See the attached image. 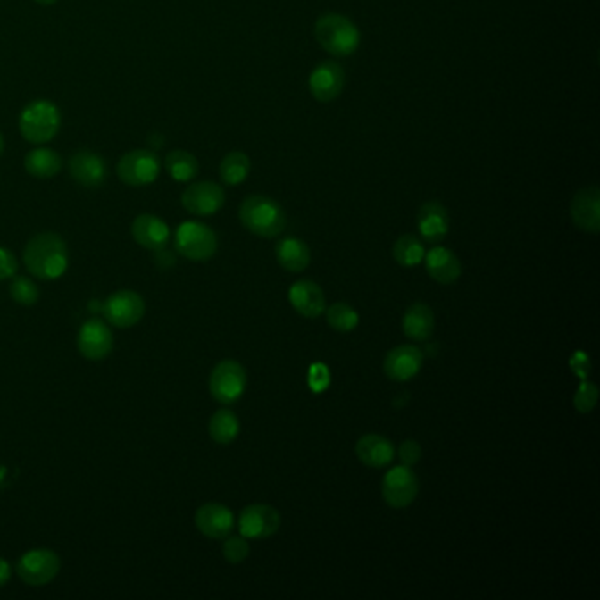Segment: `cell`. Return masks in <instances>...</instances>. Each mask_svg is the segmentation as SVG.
<instances>
[{
	"mask_svg": "<svg viewBox=\"0 0 600 600\" xmlns=\"http://www.w3.org/2000/svg\"><path fill=\"white\" fill-rule=\"evenodd\" d=\"M25 268L39 280H57L67 271V243L57 233H39L23 250Z\"/></svg>",
	"mask_w": 600,
	"mask_h": 600,
	"instance_id": "cell-1",
	"label": "cell"
},
{
	"mask_svg": "<svg viewBox=\"0 0 600 600\" xmlns=\"http://www.w3.org/2000/svg\"><path fill=\"white\" fill-rule=\"evenodd\" d=\"M313 34L321 48L335 59L351 57L360 48V29L353 20L338 12L322 14L315 21Z\"/></svg>",
	"mask_w": 600,
	"mask_h": 600,
	"instance_id": "cell-2",
	"label": "cell"
},
{
	"mask_svg": "<svg viewBox=\"0 0 600 600\" xmlns=\"http://www.w3.org/2000/svg\"><path fill=\"white\" fill-rule=\"evenodd\" d=\"M241 226L259 238H277L288 226L284 208L268 196H248L240 206Z\"/></svg>",
	"mask_w": 600,
	"mask_h": 600,
	"instance_id": "cell-3",
	"label": "cell"
},
{
	"mask_svg": "<svg viewBox=\"0 0 600 600\" xmlns=\"http://www.w3.org/2000/svg\"><path fill=\"white\" fill-rule=\"evenodd\" d=\"M61 110L52 101L38 99L23 108L18 127L25 141L45 145L55 139L61 130Z\"/></svg>",
	"mask_w": 600,
	"mask_h": 600,
	"instance_id": "cell-4",
	"label": "cell"
},
{
	"mask_svg": "<svg viewBox=\"0 0 600 600\" xmlns=\"http://www.w3.org/2000/svg\"><path fill=\"white\" fill-rule=\"evenodd\" d=\"M175 248L188 261L204 262L217 254L219 240L210 226L197 221H187L175 233Z\"/></svg>",
	"mask_w": 600,
	"mask_h": 600,
	"instance_id": "cell-5",
	"label": "cell"
},
{
	"mask_svg": "<svg viewBox=\"0 0 600 600\" xmlns=\"http://www.w3.org/2000/svg\"><path fill=\"white\" fill-rule=\"evenodd\" d=\"M61 565V556L55 551L30 549L20 558L16 572L25 585L45 587L59 576Z\"/></svg>",
	"mask_w": 600,
	"mask_h": 600,
	"instance_id": "cell-6",
	"label": "cell"
},
{
	"mask_svg": "<svg viewBox=\"0 0 600 600\" xmlns=\"http://www.w3.org/2000/svg\"><path fill=\"white\" fill-rule=\"evenodd\" d=\"M246 388V370L238 361H221L210 375V393L222 404L231 405L238 402Z\"/></svg>",
	"mask_w": 600,
	"mask_h": 600,
	"instance_id": "cell-7",
	"label": "cell"
},
{
	"mask_svg": "<svg viewBox=\"0 0 600 600\" xmlns=\"http://www.w3.org/2000/svg\"><path fill=\"white\" fill-rule=\"evenodd\" d=\"M117 175L129 187H146L159 179L161 161L152 150L138 148L121 155Z\"/></svg>",
	"mask_w": 600,
	"mask_h": 600,
	"instance_id": "cell-8",
	"label": "cell"
},
{
	"mask_svg": "<svg viewBox=\"0 0 600 600\" xmlns=\"http://www.w3.org/2000/svg\"><path fill=\"white\" fill-rule=\"evenodd\" d=\"M420 495V479L412 467H393L382 479V498L393 509H405Z\"/></svg>",
	"mask_w": 600,
	"mask_h": 600,
	"instance_id": "cell-9",
	"label": "cell"
},
{
	"mask_svg": "<svg viewBox=\"0 0 600 600\" xmlns=\"http://www.w3.org/2000/svg\"><path fill=\"white\" fill-rule=\"evenodd\" d=\"M183 208L197 217H210L226 204V192L215 181H196L181 194Z\"/></svg>",
	"mask_w": 600,
	"mask_h": 600,
	"instance_id": "cell-10",
	"label": "cell"
},
{
	"mask_svg": "<svg viewBox=\"0 0 600 600\" xmlns=\"http://www.w3.org/2000/svg\"><path fill=\"white\" fill-rule=\"evenodd\" d=\"M280 523V512L266 504L246 505L238 518V529L245 539H268L279 532Z\"/></svg>",
	"mask_w": 600,
	"mask_h": 600,
	"instance_id": "cell-11",
	"label": "cell"
},
{
	"mask_svg": "<svg viewBox=\"0 0 600 600\" xmlns=\"http://www.w3.org/2000/svg\"><path fill=\"white\" fill-rule=\"evenodd\" d=\"M346 85L344 67L337 61L321 62L308 78V88L315 101L328 104L340 97Z\"/></svg>",
	"mask_w": 600,
	"mask_h": 600,
	"instance_id": "cell-12",
	"label": "cell"
},
{
	"mask_svg": "<svg viewBox=\"0 0 600 600\" xmlns=\"http://www.w3.org/2000/svg\"><path fill=\"white\" fill-rule=\"evenodd\" d=\"M103 313L104 319L115 328H132L145 315V300L134 291L121 289L104 301Z\"/></svg>",
	"mask_w": 600,
	"mask_h": 600,
	"instance_id": "cell-13",
	"label": "cell"
},
{
	"mask_svg": "<svg viewBox=\"0 0 600 600\" xmlns=\"http://www.w3.org/2000/svg\"><path fill=\"white\" fill-rule=\"evenodd\" d=\"M79 354L88 361L106 360L113 351V333L101 319L83 322L78 333Z\"/></svg>",
	"mask_w": 600,
	"mask_h": 600,
	"instance_id": "cell-14",
	"label": "cell"
},
{
	"mask_svg": "<svg viewBox=\"0 0 600 600\" xmlns=\"http://www.w3.org/2000/svg\"><path fill=\"white\" fill-rule=\"evenodd\" d=\"M197 530L208 539H226L235 529V514L229 507L208 502L196 511L194 516Z\"/></svg>",
	"mask_w": 600,
	"mask_h": 600,
	"instance_id": "cell-15",
	"label": "cell"
},
{
	"mask_svg": "<svg viewBox=\"0 0 600 600\" xmlns=\"http://www.w3.org/2000/svg\"><path fill=\"white\" fill-rule=\"evenodd\" d=\"M571 219L574 226L585 233L597 235L600 231V190L597 185L585 187L571 201Z\"/></svg>",
	"mask_w": 600,
	"mask_h": 600,
	"instance_id": "cell-16",
	"label": "cell"
},
{
	"mask_svg": "<svg viewBox=\"0 0 600 600\" xmlns=\"http://www.w3.org/2000/svg\"><path fill=\"white\" fill-rule=\"evenodd\" d=\"M69 175L81 187L97 188L108 179V164L99 154L79 150L69 159Z\"/></svg>",
	"mask_w": 600,
	"mask_h": 600,
	"instance_id": "cell-17",
	"label": "cell"
},
{
	"mask_svg": "<svg viewBox=\"0 0 600 600\" xmlns=\"http://www.w3.org/2000/svg\"><path fill=\"white\" fill-rule=\"evenodd\" d=\"M424 354L416 346H398L388 353L384 360V373L395 382L414 379L422 368Z\"/></svg>",
	"mask_w": 600,
	"mask_h": 600,
	"instance_id": "cell-18",
	"label": "cell"
},
{
	"mask_svg": "<svg viewBox=\"0 0 600 600\" xmlns=\"http://www.w3.org/2000/svg\"><path fill=\"white\" fill-rule=\"evenodd\" d=\"M130 233L138 245L152 252L164 250L168 241L171 238L170 226L161 217L152 215V213L138 215L132 222Z\"/></svg>",
	"mask_w": 600,
	"mask_h": 600,
	"instance_id": "cell-19",
	"label": "cell"
},
{
	"mask_svg": "<svg viewBox=\"0 0 600 600\" xmlns=\"http://www.w3.org/2000/svg\"><path fill=\"white\" fill-rule=\"evenodd\" d=\"M428 275L438 284H454L462 277V262L458 255L446 246H433L424 254Z\"/></svg>",
	"mask_w": 600,
	"mask_h": 600,
	"instance_id": "cell-20",
	"label": "cell"
},
{
	"mask_svg": "<svg viewBox=\"0 0 600 600\" xmlns=\"http://www.w3.org/2000/svg\"><path fill=\"white\" fill-rule=\"evenodd\" d=\"M395 446L389 438L377 435V433H368L361 437L356 444V456L362 465L370 469H384L395 460Z\"/></svg>",
	"mask_w": 600,
	"mask_h": 600,
	"instance_id": "cell-21",
	"label": "cell"
},
{
	"mask_svg": "<svg viewBox=\"0 0 600 600\" xmlns=\"http://www.w3.org/2000/svg\"><path fill=\"white\" fill-rule=\"evenodd\" d=\"M418 231L422 240L438 243L449 233L447 208L438 201L424 203L418 212Z\"/></svg>",
	"mask_w": 600,
	"mask_h": 600,
	"instance_id": "cell-22",
	"label": "cell"
},
{
	"mask_svg": "<svg viewBox=\"0 0 600 600\" xmlns=\"http://www.w3.org/2000/svg\"><path fill=\"white\" fill-rule=\"evenodd\" d=\"M289 303L301 317L315 319L326 310V296L322 288L312 280H298L289 289Z\"/></svg>",
	"mask_w": 600,
	"mask_h": 600,
	"instance_id": "cell-23",
	"label": "cell"
},
{
	"mask_svg": "<svg viewBox=\"0 0 600 600\" xmlns=\"http://www.w3.org/2000/svg\"><path fill=\"white\" fill-rule=\"evenodd\" d=\"M402 328L407 338L414 342H426L435 331V313L426 303H414L407 308Z\"/></svg>",
	"mask_w": 600,
	"mask_h": 600,
	"instance_id": "cell-24",
	"label": "cell"
},
{
	"mask_svg": "<svg viewBox=\"0 0 600 600\" xmlns=\"http://www.w3.org/2000/svg\"><path fill=\"white\" fill-rule=\"evenodd\" d=\"M277 262L289 273H301L310 266V246L300 238H284L275 246Z\"/></svg>",
	"mask_w": 600,
	"mask_h": 600,
	"instance_id": "cell-25",
	"label": "cell"
},
{
	"mask_svg": "<svg viewBox=\"0 0 600 600\" xmlns=\"http://www.w3.org/2000/svg\"><path fill=\"white\" fill-rule=\"evenodd\" d=\"M61 154H57L52 148L39 146L36 150H30L25 155V170L30 177L39 179V180H48L57 177L62 171Z\"/></svg>",
	"mask_w": 600,
	"mask_h": 600,
	"instance_id": "cell-26",
	"label": "cell"
},
{
	"mask_svg": "<svg viewBox=\"0 0 600 600\" xmlns=\"http://www.w3.org/2000/svg\"><path fill=\"white\" fill-rule=\"evenodd\" d=\"M208 433L213 442L221 446H229L240 435V420L233 411L221 409L208 422Z\"/></svg>",
	"mask_w": 600,
	"mask_h": 600,
	"instance_id": "cell-27",
	"label": "cell"
},
{
	"mask_svg": "<svg viewBox=\"0 0 600 600\" xmlns=\"http://www.w3.org/2000/svg\"><path fill=\"white\" fill-rule=\"evenodd\" d=\"M168 175L177 181L194 180L199 175V161L187 150H173L164 161Z\"/></svg>",
	"mask_w": 600,
	"mask_h": 600,
	"instance_id": "cell-28",
	"label": "cell"
},
{
	"mask_svg": "<svg viewBox=\"0 0 600 600\" xmlns=\"http://www.w3.org/2000/svg\"><path fill=\"white\" fill-rule=\"evenodd\" d=\"M248 173H250V159L243 152H229L221 161V166H219L221 180L229 187L241 185L248 179Z\"/></svg>",
	"mask_w": 600,
	"mask_h": 600,
	"instance_id": "cell-29",
	"label": "cell"
},
{
	"mask_svg": "<svg viewBox=\"0 0 600 600\" xmlns=\"http://www.w3.org/2000/svg\"><path fill=\"white\" fill-rule=\"evenodd\" d=\"M424 245L414 235H402L393 245V257L404 268H414L424 259Z\"/></svg>",
	"mask_w": 600,
	"mask_h": 600,
	"instance_id": "cell-30",
	"label": "cell"
},
{
	"mask_svg": "<svg viewBox=\"0 0 600 600\" xmlns=\"http://www.w3.org/2000/svg\"><path fill=\"white\" fill-rule=\"evenodd\" d=\"M324 312H326V321L329 328H333L338 333H351L360 324V313L349 303H344V301L333 303Z\"/></svg>",
	"mask_w": 600,
	"mask_h": 600,
	"instance_id": "cell-31",
	"label": "cell"
},
{
	"mask_svg": "<svg viewBox=\"0 0 600 600\" xmlns=\"http://www.w3.org/2000/svg\"><path fill=\"white\" fill-rule=\"evenodd\" d=\"M9 295L11 300L21 306H34L39 300V289L29 277H12Z\"/></svg>",
	"mask_w": 600,
	"mask_h": 600,
	"instance_id": "cell-32",
	"label": "cell"
},
{
	"mask_svg": "<svg viewBox=\"0 0 600 600\" xmlns=\"http://www.w3.org/2000/svg\"><path fill=\"white\" fill-rule=\"evenodd\" d=\"M599 400V389L594 382H588L587 379L581 382L574 395V407L581 414H590Z\"/></svg>",
	"mask_w": 600,
	"mask_h": 600,
	"instance_id": "cell-33",
	"label": "cell"
},
{
	"mask_svg": "<svg viewBox=\"0 0 600 600\" xmlns=\"http://www.w3.org/2000/svg\"><path fill=\"white\" fill-rule=\"evenodd\" d=\"M250 554V546L248 540L245 539L243 536L240 538H226L224 544H222V556L226 558V562L237 565L241 563L248 558Z\"/></svg>",
	"mask_w": 600,
	"mask_h": 600,
	"instance_id": "cell-34",
	"label": "cell"
},
{
	"mask_svg": "<svg viewBox=\"0 0 600 600\" xmlns=\"http://www.w3.org/2000/svg\"><path fill=\"white\" fill-rule=\"evenodd\" d=\"M331 382V377H329V370L328 366L317 362L310 368V373H308V384L312 388L313 393H322L326 391V388L329 386Z\"/></svg>",
	"mask_w": 600,
	"mask_h": 600,
	"instance_id": "cell-35",
	"label": "cell"
},
{
	"mask_svg": "<svg viewBox=\"0 0 600 600\" xmlns=\"http://www.w3.org/2000/svg\"><path fill=\"white\" fill-rule=\"evenodd\" d=\"M398 458L402 460V465L412 467L416 463H420L422 458V449H421L420 442L418 440H404L398 447Z\"/></svg>",
	"mask_w": 600,
	"mask_h": 600,
	"instance_id": "cell-36",
	"label": "cell"
},
{
	"mask_svg": "<svg viewBox=\"0 0 600 600\" xmlns=\"http://www.w3.org/2000/svg\"><path fill=\"white\" fill-rule=\"evenodd\" d=\"M18 271V261L16 255L9 250L0 246V280L12 279Z\"/></svg>",
	"mask_w": 600,
	"mask_h": 600,
	"instance_id": "cell-37",
	"label": "cell"
},
{
	"mask_svg": "<svg viewBox=\"0 0 600 600\" xmlns=\"http://www.w3.org/2000/svg\"><path fill=\"white\" fill-rule=\"evenodd\" d=\"M571 368L572 371L581 379L585 380L592 370V364H590V358L585 354V353H576L572 358H571Z\"/></svg>",
	"mask_w": 600,
	"mask_h": 600,
	"instance_id": "cell-38",
	"label": "cell"
},
{
	"mask_svg": "<svg viewBox=\"0 0 600 600\" xmlns=\"http://www.w3.org/2000/svg\"><path fill=\"white\" fill-rule=\"evenodd\" d=\"M11 579V565L7 563V560L0 558V588Z\"/></svg>",
	"mask_w": 600,
	"mask_h": 600,
	"instance_id": "cell-39",
	"label": "cell"
},
{
	"mask_svg": "<svg viewBox=\"0 0 600 600\" xmlns=\"http://www.w3.org/2000/svg\"><path fill=\"white\" fill-rule=\"evenodd\" d=\"M34 2H38V4H41V5H54V4L59 2V0H34Z\"/></svg>",
	"mask_w": 600,
	"mask_h": 600,
	"instance_id": "cell-40",
	"label": "cell"
},
{
	"mask_svg": "<svg viewBox=\"0 0 600 600\" xmlns=\"http://www.w3.org/2000/svg\"><path fill=\"white\" fill-rule=\"evenodd\" d=\"M2 152H4V136L0 132V155H2Z\"/></svg>",
	"mask_w": 600,
	"mask_h": 600,
	"instance_id": "cell-41",
	"label": "cell"
}]
</instances>
